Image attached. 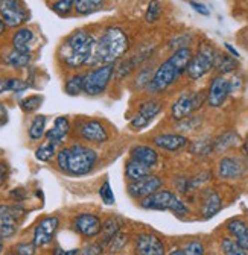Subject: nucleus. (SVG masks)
Wrapping results in <instances>:
<instances>
[{"instance_id": "c85d7f7f", "label": "nucleus", "mask_w": 248, "mask_h": 255, "mask_svg": "<svg viewBox=\"0 0 248 255\" xmlns=\"http://www.w3.org/2000/svg\"><path fill=\"white\" fill-rule=\"evenodd\" d=\"M29 84L20 78H0V94L3 93H21Z\"/></svg>"}, {"instance_id": "5701e85b", "label": "nucleus", "mask_w": 248, "mask_h": 255, "mask_svg": "<svg viewBox=\"0 0 248 255\" xmlns=\"http://www.w3.org/2000/svg\"><path fill=\"white\" fill-rule=\"evenodd\" d=\"M226 228L233 236V239L248 252V223L239 217H235L226 223Z\"/></svg>"}, {"instance_id": "c9c22d12", "label": "nucleus", "mask_w": 248, "mask_h": 255, "mask_svg": "<svg viewBox=\"0 0 248 255\" xmlns=\"http://www.w3.org/2000/svg\"><path fill=\"white\" fill-rule=\"evenodd\" d=\"M56 147H58V146H56L55 143L46 141V143H43L41 146L37 147V150H35V158L38 159V161L47 163V161H50V159L58 153V152H56Z\"/></svg>"}, {"instance_id": "9b49d317", "label": "nucleus", "mask_w": 248, "mask_h": 255, "mask_svg": "<svg viewBox=\"0 0 248 255\" xmlns=\"http://www.w3.org/2000/svg\"><path fill=\"white\" fill-rule=\"evenodd\" d=\"M0 17L6 26L18 27L29 20L30 14L21 0H0Z\"/></svg>"}, {"instance_id": "7c9ffc66", "label": "nucleus", "mask_w": 248, "mask_h": 255, "mask_svg": "<svg viewBox=\"0 0 248 255\" xmlns=\"http://www.w3.org/2000/svg\"><path fill=\"white\" fill-rule=\"evenodd\" d=\"M105 0H75V11L81 15H90L104 8Z\"/></svg>"}, {"instance_id": "ddd939ff", "label": "nucleus", "mask_w": 248, "mask_h": 255, "mask_svg": "<svg viewBox=\"0 0 248 255\" xmlns=\"http://www.w3.org/2000/svg\"><path fill=\"white\" fill-rule=\"evenodd\" d=\"M78 132L82 140L93 143V144H102V143L108 141V138H110L107 126L98 119L82 120L78 126Z\"/></svg>"}, {"instance_id": "09e8293b", "label": "nucleus", "mask_w": 248, "mask_h": 255, "mask_svg": "<svg viewBox=\"0 0 248 255\" xmlns=\"http://www.w3.org/2000/svg\"><path fill=\"white\" fill-rule=\"evenodd\" d=\"M189 5H191V8H192L197 14H200V15H203V17H209V15H210V9H209L204 3L197 2V0H189Z\"/></svg>"}, {"instance_id": "cd10ccee", "label": "nucleus", "mask_w": 248, "mask_h": 255, "mask_svg": "<svg viewBox=\"0 0 248 255\" xmlns=\"http://www.w3.org/2000/svg\"><path fill=\"white\" fill-rule=\"evenodd\" d=\"M46 123H47V117L43 114H38L32 119L29 125V129H27V135L32 141H37L40 138H43L46 135Z\"/></svg>"}, {"instance_id": "0eeeda50", "label": "nucleus", "mask_w": 248, "mask_h": 255, "mask_svg": "<svg viewBox=\"0 0 248 255\" xmlns=\"http://www.w3.org/2000/svg\"><path fill=\"white\" fill-rule=\"evenodd\" d=\"M216 55H218V50H216L210 43L204 41L200 43L197 52L194 53L189 67H188V78L191 81H200L204 76H207L213 69H215V61H216Z\"/></svg>"}, {"instance_id": "603ef678", "label": "nucleus", "mask_w": 248, "mask_h": 255, "mask_svg": "<svg viewBox=\"0 0 248 255\" xmlns=\"http://www.w3.org/2000/svg\"><path fill=\"white\" fill-rule=\"evenodd\" d=\"M224 49H226V50H227V53H229V55H232L233 58H236V59H239V58H241V53H239V52H238V50H236L230 43H224Z\"/></svg>"}, {"instance_id": "4c0bfd02", "label": "nucleus", "mask_w": 248, "mask_h": 255, "mask_svg": "<svg viewBox=\"0 0 248 255\" xmlns=\"http://www.w3.org/2000/svg\"><path fill=\"white\" fill-rule=\"evenodd\" d=\"M200 123H201V119L198 116H191L188 119L177 122V125H175V132H180V134L184 135V132L194 131L195 128H198Z\"/></svg>"}, {"instance_id": "f03ea898", "label": "nucleus", "mask_w": 248, "mask_h": 255, "mask_svg": "<svg viewBox=\"0 0 248 255\" xmlns=\"http://www.w3.org/2000/svg\"><path fill=\"white\" fill-rule=\"evenodd\" d=\"M98 164V152L84 144H72L59 149L56 153L58 169L69 176L88 175Z\"/></svg>"}, {"instance_id": "3c124183", "label": "nucleus", "mask_w": 248, "mask_h": 255, "mask_svg": "<svg viewBox=\"0 0 248 255\" xmlns=\"http://www.w3.org/2000/svg\"><path fill=\"white\" fill-rule=\"evenodd\" d=\"M79 251L78 249H70V251H66V249H61V248H56L53 251V255H78Z\"/></svg>"}, {"instance_id": "a18cd8bd", "label": "nucleus", "mask_w": 248, "mask_h": 255, "mask_svg": "<svg viewBox=\"0 0 248 255\" xmlns=\"http://www.w3.org/2000/svg\"><path fill=\"white\" fill-rule=\"evenodd\" d=\"M154 72H156V70H154ZM154 72L149 67H142V70H140V73H139V76L136 79V85L139 88H146L149 85L152 76H154Z\"/></svg>"}, {"instance_id": "864d4df0", "label": "nucleus", "mask_w": 248, "mask_h": 255, "mask_svg": "<svg viewBox=\"0 0 248 255\" xmlns=\"http://www.w3.org/2000/svg\"><path fill=\"white\" fill-rule=\"evenodd\" d=\"M242 152H244V155L248 158V135L245 137V140H244V143H242Z\"/></svg>"}, {"instance_id": "f8f14e48", "label": "nucleus", "mask_w": 248, "mask_h": 255, "mask_svg": "<svg viewBox=\"0 0 248 255\" xmlns=\"http://www.w3.org/2000/svg\"><path fill=\"white\" fill-rule=\"evenodd\" d=\"M23 210L18 205L0 204V239H11L20 228Z\"/></svg>"}, {"instance_id": "4be33fe9", "label": "nucleus", "mask_w": 248, "mask_h": 255, "mask_svg": "<svg viewBox=\"0 0 248 255\" xmlns=\"http://www.w3.org/2000/svg\"><path fill=\"white\" fill-rule=\"evenodd\" d=\"M69 132H70V120L66 116H59L55 119L53 126L46 132V140L58 146L64 141Z\"/></svg>"}, {"instance_id": "6e6552de", "label": "nucleus", "mask_w": 248, "mask_h": 255, "mask_svg": "<svg viewBox=\"0 0 248 255\" xmlns=\"http://www.w3.org/2000/svg\"><path fill=\"white\" fill-rule=\"evenodd\" d=\"M114 73H116L114 64H99L96 69H91L84 76V93L87 96H91V98L104 94Z\"/></svg>"}, {"instance_id": "c756f323", "label": "nucleus", "mask_w": 248, "mask_h": 255, "mask_svg": "<svg viewBox=\"0 0 248 255\" xmlns=\"http://www.w3.org/2000/svg\"><path fill=\"white\" fill-rule=\"evenodd\" d=\"M3 61L14 69H23L30 62V53H24V52H18L12 49L3 56Z\"/></svg>"}, {"instance_id": "58836bf2", "label": "nucleus", "mask_w": 248, "mask_h": 255, "mask_svg": "<svg viewBox=\"0 0 248 255\" xmlns=\"http://www.w3.org/2000/svg\"><path fill=\"white\" fill-rule=\"evenodd\" d=\"M162 17V5L159 0H151L146 12H145V21L146 23H157Z\"/></svg>"}, {"instance_id": "79ce46f5", "label": "nucleus", "mask_w": 248, "mask_h": 255, "mask_svg": "<svg viewBox=\"0 0 248 255\" xmlns=\"http://www.w3.org/2000/svg\"><path fill=\"white\" fill-rule=\"evenodd\" d=\"M192 41V35L191 34H180L177 37H174L169 41V47L172 49V52L178 50V49H184V47H189V43Z\"/></svg>"}, {"instance_id": "473e14b6", "label": "nucleus", "mask_w": 248, "mask_h": 255, "mask_svg": "<svg viewBox=\"0 0 248 255\" xmlns=\"http://www.w3.org/2000/svg\"><path fill=\"white\" fill-rule=\"evenodd\" d=\"M191 152L198 155V156H207L213 152V140H210L209 137L204 138H198L191 144Z\"/></svg>"}, {"instance_id": "412c9836", "label": "nucleus", "mask_w": 248, "mask_h": 255, "mask_svg": "<svg viewBox=\"0 0 248 255\" xmlns=\"http://www.w3.org/2000/svg\"><path fill=\"white\" fill-rule=\"evenodd\" d=\"M223 208V199L216 190H206L203 193V202H201V217L203 219H212L218 214Z\"/></svg>"}, {"instance_id": "72a5a7b5", "label": "nucleus", "mask_w": 248, "mask_h": 255, "mask_svg": "<svg viewBox=\"0 0 248 255\" xmlns=\"http://www.w3.org/2000/svg\"><path fill=\"white\" fill-rule=\"evenodd\" d=\"M223 255H248V252L232 237H224L221 240Z\"/></svg>"}, {"instance_id": "bf43d9fd", "label": "nucleus", "mask_w": 248, "mask_h": 255, "mask_svg": "<svg viewBox=\"0 0 248 255\" xmlns=\"http://www.w3.org/2000/svg\"><path fill=\"white\" fill-rule=\"evenodd\" d=\"M0 110H2V108H0Z\"/></svg>"}, {"instance_id": "ea45409f", "label": "nucleus", "mask_w": 248, "mask_h": 255, "mask_svg": "<svg viewBox=\"0 0 248 255\" xmlns=\"http://www.w3.org/2000/svg\"><path fill=\"white\" fill-rule=\"evenodd\" d=\"M127 243H128V236L119 231V233H117L116 236H113L111 240L107 243V249H110V252H119V251H122L123 248L127 246Z\"/></svg>"}, {"instance_id": "393cba45", "label": "nucleus", "mask_w": 248, "mask_h": 255, "mask_svg": "<svg viewBox=\"0 0 248 255\" xmlns=\"http://www.w3.org/2000/svg\"><path fill=\"white\" fill-rule=\"evenodd\" d=\"M34 41V32L29 27H20L15 34L12 35V49L24 53H30V47H32Z\"/></svg>"}, {"instance_id": "9d476101", "label": "nucleus", "mask_w": 248, "mask_h": 255, "mask_svg": "<svg viewBox=\"0 0 248 255\" xmlns=\"http://www.w3.org/2000/svg\"><path fill=\"white\" fill-rule=\"evenodd\" d=\"M232 94L233 87L229 75H216L207 88V105L210 108H221Z\"/></svg>"}, {"instance_id": "6e6d98bb", "label": "nucleus", "mask_w": 248, "mask_h": 255, "mask_svg": "<svg viewBox=\"0 0 248 255\" xmlns=\"http://www.w3.org/2000/svg\"><path fill=\"white\" fill-rule=\"evenodd\" d=\"M5 30H6V23L3 21V18L0 17V37H2L5 34Z\"/></svg>"}, {"instance_id": "c03bdc74", "label": "nucleus", "mask_w": 248, "mask_h": 255, "mask_svg": "<svg viewBox=\"0 0 248 255\" xmlns=\"http://www.w3.org/2000/svg\"><path fill=\"white\" fill-rule=\"evenodd\" d=\"M184 251V255H204V245L201 240H191L186 243V246L183 248Z\"/></svg>"}, {"instance_id": "f3484780", "label": "nucleus", "mask_w": 248, "mask_h": 255, "mask_svg": "<svg viewBox=\"0 0 248 255\" xmlns=\"http://www.w3.org/2000/svg\"><path fill=\"white\" fill-rule=\"evenodd\" d=\"M58 227H59V219L56 216H47V217H43L34 230V237H32V242L37 248H43V246H47L53 237H55V233L58 231Z\"/></svg>"}, {"instance_id": "e433bc0d", "label": "nucleus", "mask_w": 248, "mask_h": 255, "mask_svg": "<svg viewBox=\"0 0 248 255\" xmlns=\"http://www.w3.org/2000/svg\"><path fill=\"white\" fill-rule=\"evenodd\" d=\"M120 231V222L117 220V219H114V217H111V219H108L105 223H102V236H104V239H102V243L105 245V248H107V243L111 240V237L113 236H116L117 233Z\"/></svg>"}, {"instance_id": "37998d69", "label": "nucleus", "mask_w": 248, "mask_h": 255, "mask_svg": "<svg viewBox=\"0 0 248 255\" xmlns=\"http://www.w3.org/2000/svg\"><path fill=\"white\" fill-rule=\"evenodd\" d=\"M99 196L105 205H114V193L110 185V181H104L99 188Z\"/></svg>"}, {"instance_id": "b1692460", "label": "nucleus", "mask_w": 248, "mask_h": 255, "mask_svg": "<svg viewBox=\"0 0 248 255\" xmlns=\"http://www.w3.org/2000/svg\"><path fill=\"white\" fill-rule=\"evenodd\" d=\"M241 143V135L235 129L224 131L213 140V152L215 153H226L227 150L233 149L236 144Z\"/></svg>"}, {"instance_id": "4d7b16f0", "label": "nucleus", "mask_w": 248, "mask_h": 255, "mask_svg": "<svg viewBox=\"0 0 248 255\" xmlns=\"http://www.w3.org/2000/svg\"><path fill=\"white\" fill-rule=\"evenodd\" d=\"M3 251V239H0V254Z\"/></svg>"}, {"instance_id": "423d86ee", "label": "nucleus", "mask_w": 248, "mask_h": 255, "mask_svg": "<svg viewBox=\"0 0 248 255\" xmlns=\"http://www.w3.org/2000/svg\"><path fill=\"white\" fill-rule=\"evenodd\" d=\"M204 104H207V90L183 91L171 105V117L177 122L184 120L200 111Z\"/></svg>"}, {"instance_id": "20e7f679", "label": "nucleus", "mask_w": 248, "mask_h": 255, "mask_svg": "<svg viewBox=\"0 0 248 255\" xmlns=\"http://www.w3.org/2000/svg\"><path fill=\"white\" fill-rule=\"evenodd\" d=\"M96 40L84 29H78L63 41L58 55L67 67L78 69L85 64H90L93 52H95Z\"/></svg>"}, {"instance_id": "4468645a", "label": "nucleus", "mask_w": 248, "mask_h": 255, "mask_svg": "<svg viewBox=\"0 0 248 255\" xmlns=\"http://www.w3.org/2000/svg\"><path fill=\"white\" fill-rule=\"evenodd\" d=\"M163 187V179L159 175H148L139 181L130 182L128 184V195L134 199L143 201L146 198H149L151 195H154L156 191L162 190Z\"/></svg>"}, {"instance_id": "13d9d810", "label": "nucleus", "mask_w": 248, "mask_h": 255, "mask_svg": "<svg viewBox=\"0 0 248 255\" xmlns=\"http://www.w3.org/2000/svg\"><path fill=\"white\" fill-rule=\"evenodd\" d=\"M245 169H248V158H247V161H245Z\"/></svg>"}, {"instance_id": "39448f33", "label": "nucleus", "mask_w": 248, "mask_h": 255, "mask_svg": "<svg viewBox=\"0 0 248 255\" xmlns=\"http://www.w3.org/2000/svg\"><path fill=\"white\" fill-rule=\"evenodd\" d=\"M140 207L149 211H171L175 216H188L189 207L181 201L178 195H175L171 190H159L149 198L140 202Z\"/></svg>"}, {"instance_id": "f704fd0d", "label": "nucleus", "mask_w": 248, "mask_h": 255, "mask_svg": "<svg viewBox=\"0 0 248 255\" xmlns=\"http://www.w3.org/2000/svg\"><path fill=\"white\" fill-rule=\"evenodd\" d=\"M84 76L85 75H75V76L69 78L66 81V85H64L66 94L79 96L81 93H84Z\"/></svg>"}, {"instance_id": "1a4fd4ad", "label": "nucleus", "mask_w": 248, "mask_h": 255, "mask_svg": "<svg viewBox=\"0 0 248 255\" xmlns=\"http://www.w3.org/2000/svg\"><path fill=\"white\" fill-rule=\"evenodd\" d=\"M163 111V104L159 99H146L139 104L136 113L130 120V129L131 131H143L156 120Z\"/></svg>"}, {"instance_id": "5fc2aeb1", "label": "nucleus", "mask_w": 248, "mask_h": 255, "mask_svg": "<svg viewBox=\"0 0 248 255\" xmlns=\"http://www.w3.org/2000/svg\"><path fill=\"white\" fill-rule=\"evenodd\" d=\"M168 255H184V251L183 249H180V248H174V249H171L169 251V254Z\"/></svg>"}, {"instance_id": "dca6fc26", "label": "nucleus", "mask_w": 248, "mask_h": 255, "mask_svg": "<svg viewBox=\"0 0 248 255\" xmlns=\"http://www.w3.org/2000/svg\"><path fill=\"white\" fill-rule=\"evenodd\" d=\"M73 228L79 236H82L85 239H93L101 234L102 220L96 214L82 213L73 219Z\"/></svg>"}, {"instance_id": "a211bd4d", "label": "nucleus", "mask_w": 248, "mask_h": 255, "mask_svg": "<svg viewBox=\"0 0 248 255\" xmlns=\"http://www.w3.org/2000/svg\"><path fill=\"white\" fill-rule=\"evenodd\" d=\"M152 144L165 152L174 153V152H178L188 146L189 140H188V137L180 132H163V134H157L152 137Z\"/></svg>"}, {"instance_id": "2eb2a0df", "label": "nucleus", "mask_w": 248, "mask_h": 255, "mask_svg": "<svg viewBox=\"0 0 248 255\" xmlns=\"http://www.w3.org/2000/svg\"><path fill=\"white\" fill-rule=\"evenodd\" d=\"M134 254L136 255H166V248L163 240L152 234L142 233L134 239Z\"/></svg>"}, {"instance_id": "7ed1b4c3", "label": "nucleus", "mask_w": 248, "mask_h": 255, "mask_svg": "<svg viewBox=\"0 0 248 255\" xmlns=\"http://www.w3.org/2000/svg\"><path fill=\"white\" fill-rule=\"evenodd\" d=\"M130 49V38L119 26H108L96 40L90 64H114Z\"/></svg>"}, {"instance_id": "8fccbe9b", "label": "nucleus", "mask_w": 248, "mask_h": 255, "mask_svg": "<svg viewBox=\"0 0 248 255\" xmlns=\"http://www.w3.org/2000/svg\"><path fill=\"white\" fill-rule=\"evenodd\" d=\"M8 175H9V167L5 161H0V187H2L6 179H8Z\"/></svg>"}, {"instance_id": "6ab92c4d", "label": "nucleus", "mask_w": 248, "mask_h": 255, "mask_svg": "<svg viewBox=\"0 0 248 255\" xmlns=\"http://www.w3.org/2000/svg\"><path fill=\"white\" fill-rule=\"evenodd\" d=\"M245 164L242 159L233 155L223 156L218 163V176L223 179H238L244 175Z\"/></svg>"}, {"instance_id": "a19ab883", "label": "nucleus", "mask_w": 248, "mask_h": 255, "mask_svg": "<svg viewBox=\"0 0 248 255\" xmlns=\"http://www.w3.org/2000/svg\"><path fill=\"white\" fill-rule=\"evenodd\" d=\"M52 9L58 15L66 17L70 14L72 9H75V0H56V2L52 5Z\"/></svg>"}, {"instance_id": "f257e3e1", "label": "nucleus", "mask_w": 248, "mask_h": 255, "mask_svg": "<svg viewBox=\"0 0 248 255\" xmlns=\"http://www.w3.org/2000/svg\"><path fill=\"white\" fill-rule=\"evenodd\" d=\"M194 56L191 47H184L172 52V55L165 59L154 72V76L146 87V91L151 94H160L169 90L186 72H188L189 62Z\"/></svg>"}, {"instance_id": "de8ad7c7", "label": "nucleus", "mask_w": 248, "mask_h": 255, "mask_svg": "<svg viewBox=\"0 0 248 255\" xmlns=\"http://www.w3.org/2000/svg\"><path fill=\"white\" fill-rule=\"evenodd\" d=\"M35 249L37 246L32 243H20L15 246V254L17 255H34L35 254Z\"/></svg>"}, {"instance_id": "a878e982", "label": "nucleus", "mask_w": 248, "mask_h": 255, "mask_svg": "<svg viewBox=\"0 0 248 255\" xmlns=\"http://www.w3.org/2000/svg\"><path fill=\"white\" fill-rule=\"evenodd\" d=\"M239 69V59L233 58L229 53L218 52L215 61V70L218 72V75H232Z\"/></svg>"}, {"instance_id": "2f4dec72", "label": "nucleus", "mask_w": 248, "mask_h": 255, "mask_svg": "<svg viewBox=\"0 0 248 255\" xmlns=\"http://www.w3.org/2000/svg\"><path fill=\"white\" fill-rule=\"evenodd\" d=\"M43 101H44L43 96H40V94H32V96H27V98L21 99L18 105H20V110H21L23 113L30 114V113H35V111L41 107Z\"/></svg>"}, {"instance_id": "49530a36", "label": "nucleus", "mask_w": 248, "mask_h": 255, "mask_svg": "<svg viewBox=\"0 0 248 255\" xmlns=\"http://www.w3.org/2000/svg\"><path fill=\"white\" fill-rule=\"evenodd\" d=\"M104 249H107V248H105V245H104L102 242H99V243H93V245L85 246V248L81 251L79 255H101V254L104 252Z\"/></svg>"}, {"instance_id": "aec40b11", "label": "nucleus", "mask_w": 248, "mask_h": 255, "mask_svg": "<svg viewBox=\"0 0 248 255\" xmlns=\"http://www.w3.org/2000/svg\"><path fill=\"white\" fill-rule=\"evenodd\" d=\"M130 159L154 169L159 164V152L149 144H136L130 149Z\"/></svg>"}, {"instance_id": "bb28decb", "label": "nucleus", "mask_w": 248, "mask_h": 255, "mask_svg": "<svg viewBox=\"0 0 248 255\" xmlns=\"http://www.w3.org/2000/svg\"><path fill=\"white\" fill-rule=\"evenodd\" d=\"M152 173V169L139 163V161H134V159H128L127 164H125V176L128 178L130 182H134V181H139L148 175Z\"/></svg>"}]
</instances>
